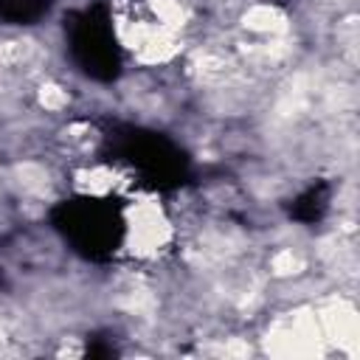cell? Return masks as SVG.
I'll list each match as a JSON object with an SVG mask.
<instances>
[{"label":"cell","instance_id":"obj_1","mask_svg":"<svg viewBox=\"0 0 360 360\" xmlns=\"http://www.w3.org/2000/svg\"><path fill=\"white\" fill-rule=\"evenodd\" d=\"M242 20H245V28H250L256 34H276L284 28V17L270 6H253L245 11Z\"/></svg>","mask_w":360,"mask_h":360},{"label":"cell","instance_id":"obj_2","mask_svg":"<svg viewBox=\"0 0 360 360\" xmlns=\"http://www.w3.org/2000/svg\"><path fill=\"white\" fill-rule=\"evenodd\" d=\"M301 270H304V259H301L298 253L281 250V253L273 256V273H276V276H295V273H301Z\"/></svg>","mask_w":360,"mask_h":360},{"label":"cell","instance_id":"obj_3","mask_svg":"<svg viewBox=\"0 0 360 360\" xmlns=\"http://www.w3.org/2000/svg\"><path fill=\"white\" fill-rule=\"evenodd\" d=\"M39 104L45 110H62L68 104V93L62 87H56V84H42L39 87Z\"/></svg>","mask_w":360,"mask_h":360}]
</instances>
